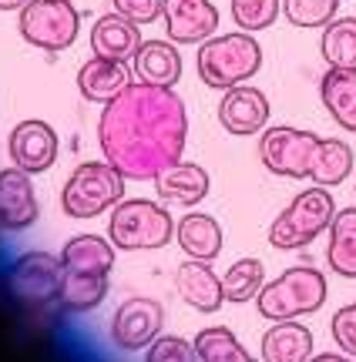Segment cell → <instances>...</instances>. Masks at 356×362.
Returning <instances> with one entry per match:
<instances>
[{
	"label": "cell",
	"instance_id": "6da1fadb",
	"mask_svg": "<svg viewBox=\"0 0 356 362\" xmlns=\"http://www.w3.org/2000/svg\"><path fill=\"white\" fill-rule=\"evenodd\" d=\"M188 115L175 88L132 81L98 117V144L105 161L128 181H155L182 161Z\"/></svg>",
	"mask_w": 356,
	"mask_h": 362
},
{
	"label": "cell",
	"instance_id": "7a4b0ae2",
	"mask_svg": "<svg viewBox=\"0 0 356 362\" xmlns=\"http://www.w3.org/2000/svg\"><path fill=\"white\" fill-rule=\"evenodd\" d=\"M195 67L205 88L229 90L259 74V67H263V47H259V40L252 37L249 30L215 34V37L198 44Z\"/></svg>",
	"mask_w": 356,
	"mask_h": 362
},
{
	"label": "cell",
	"instance_id": "3957f363",
	"mask_svg": "<svg viewBox=\"0 0 356 362\" xmlns=\"http://www.w3.org/2000/svg\"><path fill=\"white\" fill-rule=\"evenodd\" d=\"M108 238L121 252H155L175 238V218L168 208L148 198H121L108 218Z\"/></svg>",
	"mask_w": 356,
	"mask_h": 362
},
{
	"label": "cell",
	"instance_id": "277c9868",
	"mask_svg": "<svg viewBox=\"0 0 356 362\" xmlns=\"http://www.w3.org/2000/svg\"><path fill=\"white\" fill-rule=\"evenodd\" d=\"M333 218H336V202H333L330 188L313 185V188L296 194L276 215V221L269 225V245L279 248V252L306 248L323 232H330Z\"/></svg>",
	"mask_w": 356,
	"mask_h": 362
},
{
	"label": "cell",
	"instance_id": "5b68a950",
	"mask_svg": "<svg viewBox=\"0 0 356 362\" xmlns=\"http://www.w3.org/2000/svg\"><path fill=\"white\" fill-rule=\"evenodd\" d=\"M326 275L313 265H292L279 279L263 285V292L255 296L259 302V315L272 319V322H286V319H299V315H313L323 309L326 302Z\"/></svg>",
	"mask_w": 356,
	"mask_h": 362
},
{
	"label": "cell",
	"instance_id": "8992f818",
	"mask_svg": "<svg viewBox=\"0 0 356 362\" xmlns=\"http://www.w3.org/2000/svg\"><path fill=\"white\" fill-rule=\"evenodd\" d=\"M125 175L111 161H84L71 171L61 192V208L67 218H98L125 198Z\"/></svg>",
	"mask_w": 356,
	"mask_h": 362
},
{
	"label": "cell",
	"instance_id": "52a82bcc",
	"mask_svg": "<svg viewBox=\"0 0 356 362\" xmlns=\"http://www.w3.org/2000/svg\"><path fill=\"white\" fill-rule=\"evenodd\" d=\"M319 155H323V138L303 128L276 124V128H265L259 138V161L265 165V171H272L279 178L313 181Z\"/></svg>",
	"mask_w": 356,
	"mask_h": 362
},
{
	"label": "cell",
	"instance_id": "ba28073f",
	"mask_svg": "<svg viewBox=\"0 0 356 362\" xmlns=\"http://www.w3.org/2000/svg\"><path fill=\"white\" fill-rule=\"evenodd\" d=\"M21 37L47 54L67 51L81 30V13L71 0H30L21 11Z\"/></svg>",
	"mask_w": 356,
	"mask_h": 362
},
{
	"label": "cell",
	"instance_id": "9c48e42d",
	"mask_svg": "<svg viewBox=\"0 0 356 362\" xmlns=\"http://www.w3.org/2000/svg\"><path fill=\"white\" fill-rule=\"evenodd\" d=\"M11 296L24 309H44L51 302H61V285H64V265L61 255L51 252H27L11 269Z\"/></svg>",
	"mask_w": 356,
	"mask_h": 362
},
{
	"label": "cell",
	"instance_id": "30bf717a",
	"mask_svg": "<svg viewBox=\"0 0 356 362\" xmlns=\"http://www.w3.org/2000/svg\"><path fill=\"white\" fill-rule=\"evenodd\" d=\"M161 325H165V309L161 302L145 296L125 298L111 319V339L115 346L125 352H138L148 349L155 339L161 336Z\"/></svg>",
	"mask_w": 356,
	"mask_h": 362
},
{
	"label": "cell",
	"instance_id": "8fae6325",
	"mask_svg": "<svg viewBox=\"0 0 356 362\" xmlns=\"http://www.w3.org/2000/svg\"><path fill=\"white\" fill-rule=\"evenodd\" d=\"M269 98L259 88L249 84H236V88L222 90V101H219V124L236 138H249V134H263L269 124Z\"/></svg>",
	"mask_w": 356,
	"mask_h": 362
},
{
	"label": "cell",
	"instance_id": "7c38bea8",
	"mask_svg": "<svg viewBox=\"0 0 356 362\" xmlns=\"http://www.w3.org/2000/svg\"><path fill=\"white\" fill-rule=\"evenodd\" d=\"M7 155L27 175H40L57 161V131L47 121H38V117L21 121L7 138Z\"/></svg>",
	"mask_w": 356,
	"mask_h": 362
},
{
	"label": "cell",
	"instance_id": "4fadbf2b",
	"mask_svg": "<svg viewBox=\"0 0 356 362\" xmlns=\"http://www.w3.org/2000/svg\"><path fill=\"white\" fill-rule=\"evenodd\" d=\"M161 21L175 44H202L219 30V11L212 0H165Z\"/></svg>",
	"mask_w": 356,
	"mask_h": 362
},
{
	"label": "cell",
	"instance_id": "5bb4252c",
	"mask_svg": "<svg viewBox=\"0 0 356 362\" xmlns=\"http://www.w3.org/2000/svg\"><path fill=\"white\" fill-rule=\"evenodd\" d=\"M38 194L34 181L24 168H4L0 171V228L7 232H24L38 221Z\"/></svg>",
	"mask_w": 356,
	"mask_h": 362
},
{
	"label": "cell",
	"instance_id": "9a60e30c",
	"mask_svg": "<svg viewBox=\"0 0 356 362\" xmlns=\"http://www.w3.org/2000/svg\"><path fill=\"white\" fill-rule=\"evenodd\" d=\"M175 288H178L185 305H192L195 312H219L225 302L222 279L212 272V262H182L175 272Z\"/></svg>",
	"mask_w": 356,
	"mask_h": 362
},
{
	"label": "cell",
	"instance_id": "2e32d148",
	"mask_svg": "<svg viewBox=\"0 0 356 362\" xmlns=\"http://www.w3.org/2000/svg\"><path fill=\"white\" fill-rule=\"evenodd\" d=\"M132 74L134 71L128 67V61H108V57L94 54L91 61H84L78 71V90L84 101L108 104L132 84Z\"/></svg>",
	"mask_w": 356,
	"mask_h": 362
},
{
	"label": "cell",
	"instance_id": "e0dca14e",
	"mask_svg": "<svg viewBox=\"0 0 356 362\" xmlns=\"http://www.w3.org/2000/svg\"><path fill=\"white\" fill-rule=\"evenodd\" d=\"M142 30L134 21L121 17L118 11L98 17L91 27V51L98 57H108V61H132L138 47H142Z\"/></svg>",
	"mask_w": 356,
	"mask_h": 362
},
{
	"label": "cell",
	"instance_id": "ac0fdd59",
	"mask_svg": "<svg viewBox=\"0 0 356 362\" xmlns=\"http://www.w3.org/2000/svg\"><path fill=\"white\" fill-rule=\"evenodd\" d=\"M132 71L145 84L175 88L182 81V54L175 47V40H145L132 57Z\"/></svg>",
	"mask_w": 356,
	"mask_h": 362
},
{
	"label": "cell",
	"instance_id": "d6986e66",
	"mask_svg": "<svg viewBox=\"0 0 356 362\" xmlns=\"http://www.w3.org/2000/svg\"><path fill=\"white\" fill-rule=\"evenodd\" d=\"M212 181H209V171L195 165V161H178L172 168H165L155 178V192H159L161 202H168V205H185L192 208L198 202H205V194H209Z\"/></svg>",
	"mask_w": 356,
	"mask_h": 362
},
{
	"label": "cell",
	"instance_id": "ffe728a7",
	"mask_svg": "<svg viewBox=\"0 0 356 362\" xmlns=\"http://www.w3.org/2000/svg\"><path fill=\"white\" fill-rule=\"evenodd\" d=\"M61 265L74 275H111L115 269V242L101 235H74L61 248Z\"/></svg>",
	"mask_w": 356,
	"mask_h": 362
},
{
	"label": "cell",
	"instance_id": "44dd1931",
	"mask_svg": "<svg viewBox=\"0 0 356 362\" xmlns=\"http://www.w3.org/2000/svg\"><path fill=\"white\" fill-rule=\"evenodd\" d=\"M175 238L188 259L198 262H212L219 259L222 252V225L212 218V215H202V211H188L185 218H178L175 225Z\"/></svg>",
	"mask_w": 356,
	"mask_h": 362
},
{
	"label": "cell",
	"instance_id": "7402d4cb",
	"mask_svg": "<svg viewBox=\"0 0 356 362\" xmlns=\"http://www.w3.org/2000/svg\"><path fill=\"white\" fill-rule=\"evenodd\" d=\"M313 359V332L296 319L276 322L263 336V362H309Z\"/></svg>",
	"mask_w": 356,
	"mask_h": 362
},
{
	"label": "cell",
	"instance_id": "603a6c76",
	"mask_svg": "<svg viewBox=\"0 0 356 362\" xmlns=\"http://www.w3.org/2000/svg\"><path fill=\"white\" fill-rule=\"evenodd\" d=\"M319 98H323V107L330 111L333 121L343 131L356 134V71L330 67L319 81Z\"/></svg>",
	"mask_w": 356,
	"mask_h": 362
},
{
	"label": "cell",
	"instance_id": "cb8c5ba5",
	"mask_svg": "<svg viewBox=\"0 0 356 362\" xmlns=\"http://www.w3.org/2000/svg\"><path fill=\"white\" fill-rule=\"evenodd\" d=\"M326 262L340 279H356V205L336 211V218L330 225Z\"/></svg>",
	"mask_w": 356,
	"mask_h": 362
},
{
	"label": "cell",
	"instance_id": "d4e9b609",
	"mask_svg": "<svg viewBox=\"0 0 356 362\" xmlns=\"http://www.w3.org/2000/svg\"><path fill=\"white\" fill-rule=\"evenodd\" d=\"M319 54L330 67L356 71V17H336L323 27Z\"/></svg>",
	"mask_w": 356,
	"mask_h": 362
},
{
	"label": "cell",
	"instance_id": "484cf974",
	"mask_svg": "<svg viewBox=\"0 0 356 362\" xmlns=\"http://www.w3.org/2000/svg\"><path fill=\"white\" fill-rule=\"evenodd\" d=\"M195 352L198 362H255L246 352V346L236 339L232 329L225 325H209L195 336Z\"/></svg>",
	"mask_w": 356,
	"mask_h": 362
},
{
	"label": "cell",
	"instance_id": "4316f807",
	"mask_svg": "<svg viewBox=\"0 0 356 362\" xmlns=\"http://www.w3.org/2000/svg\"><path fill=\"white\" fill-rule=\"evenodd\" d=\"M263 285H265V265L259 259H239L222 275L225 302H236V305L252 302V298L263 292Z\"/></svg>",
	"mask_w": 356,
	"mask_h": 362
},
{
	"label": "cell",
	"instance_id": "83f0119b",
	"mask_svg": "<svg viewBox=\"0 0 356 362\" xmlns=\"http://www.w3.org/2000/svg\"><path fill=\"white\" fill-rule=\"evenodd\" d=\"M105 296H108V275H74V272H64L61 305L67 312H91L105 302Z\"/></svg>",
	"mask_w": 356,
	"mask_h": 362
},
{
	"label": "cell",
	"instance_id": "f1b7e54d",
	"mask_svg": "<svg viewBox=\"0 0 356 362\" xmlns=\"http://www.w3.org/2000/svg\"><path fill=\"white\" fill-rule=\"evenodd\" d=\"M353 171V148L340 138H323V155H319L316 175H313V185H323V188H336L343 185Z\"/></svg>",
	"mask_w": 356,
	"mask_h": 362
},
{
	"label": "cell",
	"instance_id": "f546056e",
	"mask_svg": "<svg viewBox=\"0 0 356 362\" xmlns=\"http://www.w3.org/2000/svg\"><path fill=\"white\" fill-rule=\"evenodd\" d=\"M282 13L292 27L303 30H323V27L336 21L340 13V0H282Z\"/></svg>",
	"mask_w": 356,
	"mask_h": 362
},
{
	"label": "cell",
	"instance_id": "4dcf8cb0",
	"mask_svg": "<svg viewBox=\"0 0 356 362\" xmlns=\"http://www.w3.org/2000/svg\"><path fill=\"white\" fill-rule=\"evenodd\" d=\"M229 4H232V21L239 24V30H249V34L272 27L282 13V0H229Z\"/></svg>",
	"mask_w": 356,
	"mask_h": 362
},
{
	"label": "cell",
	"instance_id": "1f68e13d",
	"mask_svg": "<svg viewBox=\"0 0 356 362\" xmlns=\"http://www.w3.org/2000/svg\"><path fill=\"white\" fill-rule=\"evenodd\" d=\"M145 362H198L195 342L178 339V336H159L148 346Z\"/></svg>",
	"mask_w": 356,
	"mask_h": 362
},
{
	"label": "cell",
	"instance_id": "d6a6232c",
	"mask_svg": "<svg viewBox=\"0 0 356 362\" xmlns=\"http://www.w3.org/2000/svg\"><path fill=\"white\" fill-rule=\"evenodd\" d=\"M330 332H333V339H336L340 352H346V356H353L356 359V302L343 305V309L333 315Z\"/></svg>",
	"mask_w": 356,
	"mask_h": 362
},
{
	"label": "cell",
	"instance_id": "836d02e7",
	"mask_svg": "<svg viewBox=\"0 0 356 362\" xmlns=\"http://www.w3.org/2000/svg\"><path fill=\"white\" fill-rule=\"evenodd\" d=\"M115 4V11L121 17H128L134 24H155L161 17V7H165V0H111Z\"/></svg>",
	"mask_w": 356,
	"mask_h": 362
},
{
	"label": "cell",
	"instance_id": "e575fe53",
	"mask_svg": "<svg viewBox=\"0 0 356 362\" xmlns=\"http://www.w3.org/2000/svg\"><path fill=\"white\" fill-rule=\"evenodd\" d=\"M309 362H356V359L353 356H346V352L343 356H340V352H323V356H313Z\"/></svg>",
	"mask_w": 356,
	"mask_h": 362
},
{
	"label": "cell",
	"instance_id": "d590c367",
	"mask_svg": "<svg viewBox=\"0 0 356 362\" xmlns=\"http://www.w3.org/2000/svg\"><path fill=\"white\" fill-rule=\"evenodd\" d=\"M30 0H0V11H24Z\"/></svg>",
	"mask_w": 356,
	"mask_h": 362
}]
</instances>
